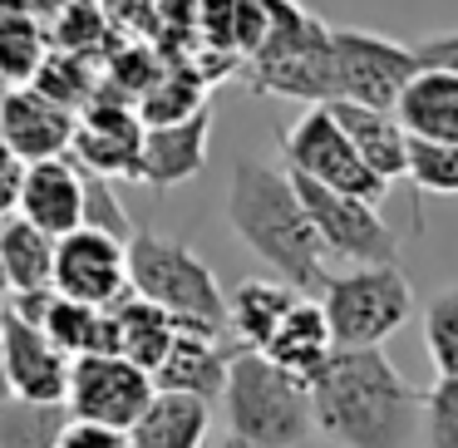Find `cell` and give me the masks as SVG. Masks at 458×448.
Listing matches in <instances>:
<instances>
[{
    "mask_svg": "<svg viewBox=\"0 0 458 448\" xmlns=\"http://www.w3.org/2000/svg\"><path fill=\"white\" fill-rule=\"evenodd\" d=\"M222 404H227L232 434L247 438L251 448H306V438L316 434L310 385L267 359L261 350H232Z\"/></svg>",
    "mask_w": 458,
    "mask_h": 448,
    "instance_id": "3",
    "label": "cell"
},
{
    "mask_svg": "<svg viewBox=\"0 0 458 448\" xmlns=\"http://www.w3.org/2000/svg\"><path fill=\"white\" fill-rule=\"evenodd\" d=\"M70 404H40V399H0V448H55L70 424Z\"/></svg>",
    "mask_w": 458,
    "mask_h": 448,
    "instance_id": "26",
    "label": "cell"
},
{
    "mask_svg": "<svg viewBox=\"0 0 458 448\" xmlns=\"http://www.w3.org/2000/svg\"><path fill=\"white\" fill-rule=\"evenodd\" d=\"M0 286L11 291H55V237L25 222L21 212L0 217Z\"/></svg>",
    "mask_w": 458,
    "mask_h": 448,
    "instance_id": "22",
    "label": "cell"
},
{
    "mask_svg": "<svg viewBox=\"0 0 458 448\" xmlns=\"http://www.w3.org/2000/svg\"><path fill=\"white\" fill-rule=\"evenodd\" d=\"M35 15V0H0V30H11V25L30 21Z\"/></svg>",
    "mask_w": 458,
    "mask_h": 448,
    "instance_id": "37",
    "label": "cell"
},
{
    "mask_svg": "<svg viewBox=\"0 0 458 448\" xmlns=\"http://www.w3.org/2000/svg\"><path fill=\"white\" fill-rule=\"evenodd\" d=\"M40 330H45V335H50L70 359H74V355H94V350H119V340H114V316H109V306L74 300V296H60V291L45 300Z\"/></svg>",
    "mask_w": 458,
    "mask_h": 448,
    "instance_id": "25",
    "label": "cell"
},
{
    "mask_svg": "<svg viewBox=\"0 0 458 448\" xmlns=\"http://www.w3.org/2000/svg\"><path fill=\"white\" fill-rule=\"evenodd\" d=\"M0 345H5L11 394L40 399V404H60L64 389H70V355H64L35 320L15 316L5 300H0Z\"/></svg>",
    "mask_w": 458,
    "mask_h": 448,
    "instance_id": "13",
    "label": "cell"
},
{
    "mask_svg": "<svg viewBox=\"0 0 458 448\" xmlns=\"http://www.w3.org/2000/svg\"><path fill=\"white\" fill-rule=\"evenodd\" d=\"M271 25L267 40L247 55L251 84L261 94L301 104H326L330 99V25L301 11L296 0H267Z\"/></svg>",
    "mask_w": 458,
    "mask_h": 448,
    "instance_id": "5",
    "label": "cell"
},
{
    "mask_svg": "<svg viewBox=\"0 0 458 448\" xmlns=\"http://www.w3.org/2000/svg\"><path fill=\"white\" fill-rule=\"evenodd\" d=\"M0 399H11V379H5V345H0Z\"/></svg>",
    "mask_w": 458,
    "mask_h": 448,
    "instance_id": "39",
    "label": "cell"
},
{
    "mask_svg": "<svg viewBox=\"0 0 458 448\" xmlns=\"http://www.w3.org/2000/svg\"><path fill=\"white\" fill-rule=\"evenodd\" d=\"M316 300L326 310L335 345H385L414 316V286L399 271V261H375V266H350L340 276H326Z\"/></svg>",
    "mask_w": 458,
    "mask_h": 448,
    "instance_id": "6",
    "label": "cell"
},
{
    "mask_svg": "<svg viewBox=\"0 0 458 448\" xmlns=\"http://www.w3.org/2000/svg\"><path fill=\"white\" fill-rule=\"evenodd\" d=\"M133 109H139L143 129H158V123H178V119H192L198 109H208V89L188 70H158L133 99Z\"/></svg>",
    "mask_w": 458,
    "mask_h": 448,
    "instance_id": "27",
    "label": "cell"
},
{
    "mask_svg": "<svg viewBox=\"0 0 458 448\" xmlns=\"http://www.w3.org/2000/svg\"><path fill=\"white\" fill-rule=\"evenodd\" d=\"M424 444L428 448H458V375H438L424 389Z\"/></svg>",
    "mask_w": 458,
    "mask_h": 448,
    "instance_id": "32",
    "label": "cell"
},
{
    "mask_svg": "<svg viewBox=\"0 0 458 448\" xmlns=\"http://www.w3.org/2000/svg\"><path fill=\"white\" fill-rule=\"evenodd\" d=\"M399 123L414 139H448L458 143V70L448 64H419L394 104Z\"/></svg>",
    "mask_w": 458,
    "mask_h": 448,
    "instance_id": "20",
    "label": "cell"
},
{
    "mask_svg": "<svg viewBox=\"0 0 458 448\" xmlns=\"http://www.w3.org/2000/svg\"><path fill=\"white\" fill-rule=\"evenodd\" d=\"M335 114V123L350 133L355 153L379 173L385 182L404 178V163H409V129L399 123L394 109H369V104H350V99H330L326 104Z\"/></svg>",
    "mask_w": 458,
    "mask_h": 448,
    "instance_id": "19",
    "label": "cell"
},
{
    "mask_svg": "<svg viewBox=\"0 0 458 448\" xmlns=\"http://www.w3.org/2000/svg\"><path fill=\"white\" fill-rule=\"evenodd\" d=\"M414 70H419L414 45H399L375 30H355V25H330V99L394 109Z\"/></svg>",
    "mask_w": 458,
    "mask_h": 448,
    "instance_id": "7",
    "label": "cell"
},
{
    "mask_svg": "<svg viewBox=\"0 0 458 448\" xmlns=\"http://www.w3.org/2000/svg\"><path fill=\"white\" fill-rule=\"evenodd\" d=\"M227 222L242 247L267 261L281 281H291L306 296L326 286V247L310 227V212L286 168H271L261 158H237L227 188Z\"/></svg>",
    "mask_w": 458,
    "mask_h": 448,
    "instance_id": "2",
    "label": "cell"
},
{
    "mask_svg": "<svg viewBox=\"0 0 458 448\" xmlns=\"http://www.w3.org/2000/svg\"><path fill=\"white\" fill-rule=\"evenodd\" d=\"M212 428V409L202 394L153 389L143 414L129 424V448H202Z\"/></svg>",
    "mask_w": 458,
    "mask_h": 448,
    "instance_id": "18",
    "label": "cell"
},
{
    "mask_svg": "<svg viewBox=\"0 0 458 448\" xmlns=\"http://www.w3.org/2000/svg\"><path fill=\"white\" fill-rule=\"evenodd\" d=\"M306 296L296 291L291 281H242L237 291L227 296V335L232 345H247V350H261V340L276 330V320L291 310V300Z\"/></svg>",
    "mask_w": 458,
    "mask_h": 448,
    "instance_id": "24",
    "label": "cell"
},
{
    "mask_svg": "<svg viewBox=\"0 0 458 448\" xmlns=\"http://www.w3.org/2000/svg\"><path fill=\"white\" fill-rule=\"evenodd\" d=\"M129 291L153 306H163L168 316H178V325L198 330H227V296H222L212 266L188 247V241L158 237V232L133 227L129 247Z\"/></svg>",
    "mask_w": 458,
    "mask_h": 448,
    "instance_id": "4",
    "label": "cell"
},
{
    "mask_svg": "<svg viewBox=\"0 0 458 448\" xmlns=\"http://www.w3.org/2000/svg\"><path fill=\"white\" fill-rule=\"evenodd\" d=\"M330 350H335V335H330L326 310H320L316 296H296L291 310L276 320V330L261 340V355L276 359L281 369H291V375H301V379L316 375Z\"/></svg>",
    "mask_w": 458,
    "mask_h": 448,
    "instance_id": "21",
    "label": "cell"
},
{
    "mask_svg": "<svg viewBox=\"0 0 458 448\" xmlns=\"http://www.w3.org/2000/svg\"><path fill=\"white\" fill-rule=\"evenodd\" d=\"M74 119H80V114L55 104L50 94H40L35 84L0 89V129H5V139H11V148L21 163H40V158L70 153Z\"/></svg>",
    "mask_w": 458,
    "mask_h": 448,
    "instance_id": "14",
    "label": "cell"
},
{
    "mask_svg": "<svg viewBox=\"0 0 458 448\" xmlns=\"http://www.w3.org/2000/svg\"><path fill=\"white\" fill-rule=\"evenodd\" d=\"M0 291H5V286H0Z\"/></svg>",
    "mask_w": 458,
    "mask_h": 448,
    "instance_id": "40",
    "label": "cell"
},
{
    "mask_svg": "<svg viewBox=\"0 0 458 448\" xmlns=\"http://www.w3.org/2000/svg\"><path fill=\"white\" fill-rule=\"evenodd\" d=\"M296 178V192L310 212V227H316L326 257L355 261V266H375V261H399V237L385 217H379V202H365L355 192H335L320 188V182Z\"/></svg>",
    "mask_w": 458,
    "mask_h": 448,
    "instance_id": "9",
    "label": "cell"
},
{
    "mask_svg": "<svg viewBox=\"0 0 458 448\" xmlns=\"http://www.w3.org/2000/svg\"><path fill=\"white\" fill-rule=\"evenodd\" d=\"M414 50H419V64H448V70H458V30L434 35V40L414 45Z\"/></svg>",
    "mask_w": 458,
    "mask_h": 448,
    "instance_id": "35",
    "label": "cell"
},
{
    "mask_svg": "<svg viewBox=\"0 0 458 448\" xmlns=\"http://www.w3.org/2000/svg\"><path fill=\"white\" fill-rule=\"evenodd\" d=\"M30 84H35L40 94H50L55 104L74 109V114H80L84 104L94 99V84H89V74H84V64H74V60H55V55H45L40 74H35Z\"/></svg>",
    "mask_w": 458,
    "mask_h": 448,
    "instance_id": "33",
    "label": "cell"
},
{
    "mask_svg": "<svg viewBox=\"0 0 458 448\" xmlns=\"http://www.w3.org/2000/svg\"><path fill=\"white\" fill-rule=\"evenodd\" d=\"M15 212L25 222H35L40 232H50V237H64V232L84 227V182H80V168H74L70 153L25 163L21 207Z\"/></svg>",
    "mask_w": 458,
    "mask_h": 448,
    "instance_id": "17",
    "label": "cell"
},
{
    "mask_svg": "<svg viewBox=\"0 0 458 448\" xmlns=\"http://www.w3.org/2000/svg\"><path fill=\"white\" fill-rule=\"evenodd\" d=\"M11 163H21V158H15L11 139H5V129H0V168H11Z\"/></svg>",
    "mask_w": 458,
    "mask_h": 448,
    "instance_id": "38",
    "label": "cell"
},
{
    "mask_svg": "<svg viewBox=\"0 0 458 448\" xmlns=\"http://www.w3.org/2000/svg\"><path fill=\"white\" fill-rule=\"evenodd\" d=\"M232 340L227 330H198V325H178L168 355L153 365V389H182V394H202L222 399V385H227V359L237 345H222Z\"/></svg>",
    "mask_w": 458,
    "mask_h": 448,
    "instance_id": "16",
    "label": "cell"
},
{
    "mask_svg": "<svg viewBox=\"0 0 458 448\" xmlns=\"http://www.w3.org/2000/svg\"><path fill=\"white\" fill-rule=\"evenodd\" d=\"M424 345L438 375H458V286H444L424 306Z\"/></svg>",
    "mask_w": 458,
    "mask_h": 448,
    "instance_id": "30",
    "label": "cell"
},
{
    "mask_svg": "<svg viewBox=\"0 0 458 448\" xmlns=\"http://www.w3.org/2000/svg\"><path fill=\"white\" fill-rule=\"evenodd\" d=\"M55 291L94 306H114L129 296V257L123 241L99 227H74L55 237Z\"/></svg>",
    "mask_w": 458,
    "mask_h": 448,
    "instance_id": "12",
    "label": "cell"
},
{
    "mask_svg": "<svg viewBox=\"0 0 458 448\" xmlns=\"http://www.w3.org/2000/svg\"><path fill=\"white\" fill-rule=\"evenodd\" d=\"M139 148H143V119L133 109L129 94L94 89V99L74 119L70 158L84 168L104 173V178H129L139 173Z\"/></svg>",
    "mask_w": 458,
    "mask_h": 448,
    "instance_id": "11",
    "label": "cell"
},
{
    "mask_svg": "<svg viewBox=\"0 0 458 448\" xmlns=\"http://www.w3.org/2000/svg\"><path fill=\"white\" fill-rule=\"evenodd\" d=\"M404 178L414 182L419 192L458 198V143H448V139H414V133H409Z\"/></svg>",
    "mask_w": 458,
    "mask_h": 448,
    "instance_id": "28",
    "label": "cell"
},
{
    "mask_svg": "<svg viewBox=\"0 0 458 448\" xmlns=\"http://www.w3.org/2000/svg\"><path fill=\"white\" fill-rule=\"evenodd\" d=\"M109 316H114V340H119V355H129L133 365H143L153 375V365L168 355L173 335H178V316H168L163 306L133 296V291L114 300Z\"/></svg>",
    "mask_w": 458,
    "mask_h": 448,
    "instance_id": "23",
    "label": "cell"
},
{
    "mask_svg": "<svg viewBox=\"0 0 458 448\" xmlns=\"http://www.w3.org/2000/svg\"><path fill=\"white\" fill-rule=\"evenodd\" d=\"M208 139H212V104L198 109L192 119L143 129L133 182H143V188H178V182H192L208 168Z\"/></svg>",
    "mask_w": 458,
    "mask_h": 448,
    "instance_id": "15",
    "label": "cell"
},
{
    "mask_svg": "<svg viewBox=\"0 0 458 448\" xmlns=\"http://www.w3.org/2000/svg\"><path fill=\"white\" fill-rule=\"evenodd\" d=\"M74 168H80V182H84V227H99V232H109V237H119L123 247H129L133 222H129V212H123L119 192H114V178L84 168V163H74Z\"/></svg>",
    "mask_w": 458,
    "mask_h": 448,
    "instance_id": "31",
    "label": "cell"
},
{
    "mask_svg": "<svg viewBox=\"0 0 458 448\" xmlns=\"http://www.w3.org/2000/svg\"><path fill=\"white\" fill-rule=\"evenodd\" d=\"M310 385L316 428L340 448H414L424 389L409 385L385 345H335Z\"/></svg>",
    "mask_w": 458,
    "mask_h": 448,
    "instance_id": "1",
    "label": "cell"
},
{
    "mask_svg": "<svg viewBox=\"0 0 458 448\" xmlns=\"http://www.w3.org/2000/svg\"><path fill=\"white\" fill-rule=\"evenodd\" d=\"M21 178H25V163L0 168V217H11V212L21 207Z\"/></svg>",
    "mask_w": 458,
    "mask_h": 448,
    "instance_id": "36",
    "label": "cell"
},
{
    "mask_svg": "<svg viewBox=\"0 0 458 448\" xmlns=\"http://www.w3.org/2000/svg\"><path fill=\"white\" fill-rule=\"evenodd\" d=\"M45 55H50V45H45V25L35 21V15L21 25H11V30H0V89L30 84L35 74H40Z\"/></svg>",
    "mask_w": 458,
    "mask_h": 448,
    "instance_id": "29",
    "label": "cell"
},
{
    "mask_svg": "<svg viewBox=\"0 0 458 448\" xmlns=\"http://www.w3.org/2000/svg\"><path fill=\"white\" fill-rule=\"evenodd\" d=\"M153 399V375L143 365H133L119 350H94V355H74L70 359V389H64V404L74 418H89V424H109L123 428L143 414V404Z\"/></svg>",
    "mask_w": 458,
    "mask_h": 448,
    "instance_id": "10",
    "label": "cell"
},
{
    "mask_svg": "<svg viewBox=\"0 0 458 448\" xmlns=\"http://www.w3.org/2000/svg\"><path fill=\"white\" fill-rule=\"evenodd\" d=\"M281 158H286V173H301V178L320 182V188H335V192H355L365 202H385V192H389V182L355 153L350 133L335 123V114L326 104H310L281 133Z\"/></svg>",
    "mask_w": 458,
    "mask_h": 448,
    "instance_id": "8",
    "label": "cell"
},
{
    "mask_svg": "<svg viewBox=\"0 0 458 448\" xmlns=\"http://www.w3.org/2000/svg\"><path fill=\"white\" fill-rule=\"evenodd\" d=\"M55 448H129V434L109 424H89V418H70Z\"/></svg>",
    "mask_w": 458,
    "mask_h": 448,
    "instance_id": "34",
    "label": "cell"
}]
</instances>
